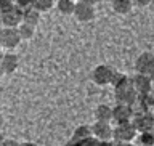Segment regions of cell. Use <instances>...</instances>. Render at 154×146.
Segmentation results:
<instances>
[{
    "mask_svg": "<svg viewBox=\"0 0 154 146\" xmlns=\"http://www.w3.org/2000/svg\"><path fill=\"white\" fill-rule=\"evenodd\" d=\"M56 8L61 14H74L75 2L74 0H58Z\"/></svg>",
    "mask_w": 154,
    "mask_h": 146,
    "instance_id": "d6986e66",
    "label": "cell"
},
{
    "mask_svg": "<svg viewBox=\"0 0 154 146\" xmlns=\"http://www.w3.org/2000/svg\"><path fill=\"white\" fill-rule=\"evenodd\" d=\"M2 129H3V116L0 114V132H2Z\"/></svg>",
    "mask_w": 154,
    "mask_h": 146,
    "instance_id": "1f68e13d",
    "label": "cell"
},
{
    "mask_svg": "<svg viewBox=\"0 0 154 146\" xmlns=\"http://www.w3.org/2000/svg\"><path fill=\"white\" fill-rule=\"evenodd\" d=\"M117 146H135L132 141H127V143H117Z\"/></svg>",
    "mask_w": 154,
    "mask_h": 146,
    "instance_id": "f546056e",
    "label": "cell"
},
{
    "mask_svg": "<svg viewBox=\"0 0 154 146\" xmlns=\"http://www.w3.org/2000/svg\"><path fill=\"white\" fill-rule=\"evenodd\" d=\"M90 137H93V133H91V127H88V125H79L72 133V140H75V141H82V140Z\"/></svg>",
    "mask_w": 154,
    "mask_h": 146,
    "instance_id": "ac0fdd59",
    "label": "cell"
},
{
    "mask_svg": "<svg viewBox=\"0 0 154 146\" xmlns=\"http://www.w3.org/2000/svg\"><path fill=\"white\" fill-rule=\"evenodd\" d=\"M114 92H116V101H117V103H122V104L132 106L138 98V93H137V90L133 89V85H127V87H124V89H117Z\"/></svg>",
    "mask_w": 154,
    "mask_h": 146,
    "instance_id": "8fae6325",
    "label": "cell"
},
{
    "mask_svg": "<svg viewBox=\"0 0 154 146\" xmlns=\"http://www.w3.org/2000/svg\"><path fill=\"white\" fill-rule=\"evenodd\" d=\"M112 132H114V129L111 127V122H100V120H96V122L91 125V133H93V137L96 140H100V141L112 140Z\"/></svg>",
    "mask_w": 154,
    "mask_h": 146,
    "instance_id": "30bf717a",
    "label": "cell"
},
{
    "mask_svg": "<svg viewBox=\"0 0 154 146\" xmlns=\"http://www.w3.org/2000/svg\"><path fill=\"white\" fill-rule=\"evenodd\" d=\"M0 64H2L5 74H13L19 66V60L14 53H5L2 60H0Z\"/></svg>",
    "mask_w": 154,
    "mask_h": 146,
    "instance_id": "7c38bea8",
    "label": "cell"
},
{
    "mask_svg": "<svg viewBox=\"0 0 154 146\" xmlns=\"http://www.w3.org/2000/svg\"><path fill=\"white\" fill-rule=\"evenodd\" d=\"M149 77H151V80H152V82H154V71H152V72H151V74H149Z\"/></svg>",
    "mask_w": 154,
    "mask_h": 146,
    "instance_id": "e575fe53",
    "label": "cell"
},
{
    "mask_svg": "<svg viewBox=\"0 0 154 146\" xmlns=\"http://www.w3.org/2000/svg\"><path fill=\"white\" fill-rule=\"evenodd\" d=\"M135 69L140 74H148V76L151 74L154 71V53H151V51L141 53L137 58V61H135Z\"/></svg>",
    "mask_w": 154,
    "mask_h": 146,
    "instance_id": "52a82bcc",
    "label": "cell"
},
{
    "mask_svg": "<svg viewBox=\"0 0 154 146\" xmlns=\"http://www.w3.org/2000/svg\"><path fill=\"white\" fill-rule=\"evenodd\" d=\"M100 146H117V141H112V140H106V141H100Z\"/></svg>",
    "mask_w": 154,
    "mask_h": 146,
    "instance_id": "484cf974",
    "label": "cell"
},
{
    "mask_svg": "<svg viewBox=\"0 0 154 146\" xmlns=\"http://www.w3.org/2000/svg\"><path fill=\"white\" fill-rule=\"evenodd\" d=\"M95 117L100 122H111L112 120V108L108 104H98L95 109Z\"/></svg>",
    "mask_w": 154,
    "mask_h": 146,
    "instance_id": "4fadbf2b",
    "label": "cell"
},
{
    "mask_svg": "<svg viewBox=\"0 0 154 146\" xmlns=\"http://www.w3.org/2000/svg\"><path fill=\"white\" fill-rule=\"evenodd\" d=\"M13 3L16 5L18 8H21V10H26L29 7H32V0H14Z\"/></svg>",
    "mask_w": 154,
    "mask_h": 146,
    "instance_id": "603a6c76",
    "label": "cell"
},
{
    "mask_svg": "<svg viewBox=\"0 0 154 146\" xmlns=\"http://www.w3.org/2000/svg\"><path fill=\"white\" fill-rule=\"evenodd\" d=\"M55 5V0H32V7L38 10L40 13H45V11H50Z\"/></svg>",
    "mask_w": 154,
    "mask_h": 146,
    "instance_id": "ffe728a7",
    "label": "cell"
},
{
    "mask_svg": "<svg viewBox=\"0 0 154 146\" xmlns=\"http://www.w3.org/2000/svg\"><path fill=\"white\" fill-rule=\"evenodd\" d=\"M3 141H5V135H3L2 132H0V146L3 144Z\"/></svg>",
    "mask_w": 154,
    "mask_h": 146,
    "instance_id": "4dcf8cb0",
    "label": "cell"
},
{
    "mask_svg": "<svg viewBox=\"0 0 154 146\" xmlns=\"http://www.w3.org/2000/svg\"><path fill=\"white\" fill-rule=\"evenodd\" d=\"M0 16L5 27H18L23 23V10L14 3H10L3 10H0Z\"/></svg>",
    "mask_w": 154,
    "mask_h": 146,
    "instance_id": "6da1fadb",
    "label": "cell"
},
{
    "mask_svg": "<svg viewBox=\"0 0 154 146\" xmlns=\"http://www.w3.org/2000/svg\"><path fill=\"white\" fill-rule=\"evenodd\" d=\"M114 69L111 66L108 64H100V66H96L93 72H91V77H93V82L96 85H100V87H103V85H108L111 84V80H112V77H114Z\"/></svg>",
    "mask_w": 154,
    "mask_h": 146,
    "instance_id": "5b68a950",
    "label": "cell"
},
{
    "mask_svg": "<svg viewBox=\"0 0 154 146\" xmlns=\"http://www.w3.org/2000/svg\"><path fill=\"white\" fill-rule=\"evenodd\" d=\"M79 146H100V140H96L95 137H90L79 141Z\"/></svg>",
    "mask_w": 154,
    "mask_h": 146,
    "instance_id": "7402d4cb",
    "label": "cell"
},
{
    "mask_svg": "<svg viewBox=\"0 0 154 146\" xmlns=\"http://www.w3.org/2000/svg\"><path fill=\"white\" fill-rule=\"evenodd\" d=\"M18 32H19V37H21V40H31L34 37V34H35V26H32V24H27V23H21L18 26Z\"/></svg>",
    "mask_w": 154,
    "mask_h": 146,
    "instance_id": "e0dca14e",
    "label": "cell"
},
{
    "mask_svg": "<svg viewBox=\"0 0 154 146\" xmlns=\"http://www.w3.org/2000/svg\"><path fill=\"white\" fill-rule=\"evenodd\" d=\"M111 85L114 87V90L124 89V87H127V85H132V79H130L128 76L122 74V72H117V71H116L112 80H111Z\"/></svg>",
    "mask_w": 154,
    "mask_h": 146,
    "instance_id": "2e32d148",
    "label": "cell"
},
{
    "mask_svg": "<svg viewBox=\"0 0 154 146\" xmlns=\"http://www.w3.org/2000/svg\"><path fill=\"white\" fill-rule=\"evenodd\" d=\"M74 16H75L77 21H80V23H88L95 18V7L79 0V2L75 3V8H74Z\"/></svg>",
    "mask_w": 154,
    "mask_h": 146,
    "instance_id": "9c48e42d",
    "label": "cell"
},
{
    "mask_svg": "<svg viewBox=\"0 0 154 146\" xmlns=\"http://www.w3.org/2000/svg\"><path fill=\"white\" fill-rule=\"evenodd\" d=\"M23 21L27 24H32V26H37L38 21H40V11L35 10L34 7L23 10Z\"/></svg>",
    "mask_w": 154,
    "mask_h": 146,
    "instance_id": "5bb4252c",
    "label": "cell"
},
{
    "mask_svg": "<svg viewBox=\"0 0 154 146\" xmlns=\"http://www.w3.org/2000/svg\"><path fill=\"white\" fill-rule=\"evenodd\" d=\"M21 42V37H19L18 27H2L0 29V47L7 48V50H11V48H16Z\"/></svg>",
    "mask_w": 154,
    "mask_h": 146,
    "instance_id": "3957f363",
    "label": "cell"
},
{
    "mask_svg": "<svg viewBox=\"0 0 154 146\" xmlns=\"http://www.w3.org/2000/svg\"><path fill=\"white\" fill-rule=\"evenodd\" d=\"M3 55H5V53H3V48L0 47V60H2V56H3Z\"/></svg>",
    "mask_w": 154,
    "mask_h": 146,
    "instance_id": "836d02e7",
    "label": "cell"
},
{
    "mask_svg": "<svg viewBox=\"0 0 154 146\" xmlns=\"http://www.w3.org/2000/svg\"><path fill=\"white\" fill-rule=\"evenodd\" d=\"M112 10L117 14H127L132 11L133 8V2L132 0H112Z\"/></svg>",
    "mask_w": 154,
    "mask_h": 146,
    "instance_id": "9a60e30c",
    "label": "cell"
},
{
    "mask_svg": "<svg viewBox=\"0 0 154 146\" xmlns=\"http://www.w3.org/2000/svg\"><path fill=\"white\" fill-rule=\"evenodd\" d=\"M5 74V71H3V67H2V64H0V77H2Z\"/></svg>",
    "mask_w": 154,
    "mask_h": 146,
    "instance_id": "d6a6232c",
    "label": "cell"
},
{
    "mask_svg": "<svg viewBox=\"0 0 154 146\" xmlns=\"http://www.w3.org/2000/svg\"><path fill=\"white\" fill-rule=\"evenodd\" d=\"M132 124L135 125V129H137L140 133L146 132V130H151V129H154V114L151 113V109L143 111V113H135L133 119H132Z\"/></svg>",
    "mask_w": 154,
    "mask_h": 146,
    "instance_id": "277c9868",
    "label": "cell"
},
{
    "mask_svg": "<svg viewBox=\"0 0 154 146\" xmlns=\"http://www.w3.org/2000/svg\"><path fill=\"white\" fill-rule=\"evenodd\" d=\"M64 146H79V141H75V140H72V138H71L69 141H67V143L64 144Z\"/></svg>",
    "mask_w": 154,
    "mask_h": 146,
    "instance_id": "4316f807",
    "label": "cell"
},
{
    "mask_svg": "<svg viewBox=\"0 0 154 146\" xmlns=\"http://www.w3.org/2000/svg\"><path fill=\"white\" fill-rule=\"evenodd\" d=\"M80 2H85V3H88V5H96V2H98V0H80Z\"/></svg>",
    "mask_w": 154,
    "mask_h": 146,
    "instance_id": "f1b7e54d",
    "label": "cell"
},
{
    "mask_svg": "<svg viewBox=\"0 0 154 146\" xmlns=\"http://www.w3.org/2000/svg\"><path fill=\"white\" fill-rule=\"evenodd\" d=\"M132 85H133V89L137 90L138 95H146L152 90L154 82L151 80V77L148 74H140V72H137V76L132 79Z\"/></svg>",
    "mask_w": 154,
    "mask_h": 146,
    "instance_id": "ba28073f",
    "label": "cell"
},
{
    "mask_svg": "<svg viewBox=\"0 0 154 146\" xmlns=\"http://www.w3.org/2000/svg\"><path fill=\"white\" fill-rule=\"evenodd\" d=\"M133 108L128 104L117 103L112 108V120L116 124H125V122H132L133 119Z\"/></svg>",
    "mask_w": 154,
    "mask_h": 146,
    "instance_id": "8992f818",
    "label": "cell"
},
{
    "mask_svg": "<svg viewBox=\"0 0 154 146\" xmlns=\"http://www.w3.org/2000/svg\"><path fill=\"white\" fill-rule=\"evenodd\" d=\"M2 146H19V143L16 141V140H13V138H5V141Z\"/></svg>",
    "mask_w": 154,
    "mask_h": 146,
    "instance_id": "d4e9b609",
    "label": "cell"
},
{
    "mask_svg": "<svg viewBox=\"0 0 154 146\" xmlns=\"http://www.w3.org/2000/svg\"><path fill=\"white\" fill-rule=\"evenodd\" d=\"M140 143H141V146H154V129L141 132V135H140Z\"/></svg>",
    "mask_w": 154,
    "mask_h": 146,
    "instance_id": "44dd1931",
    "label": "cell"
},
{
    "mask_svg": "<svg viewBox=\"0 0 154 146\" xmlns=\"http://www.w3.org/2000/svg\"><path fill=\"white\" fill-rule=\"evenodd\" d=\"M138 130L135 129V125L132 122H125V124H117V127L112 132V140L117 143H127L133 141V138L137 137Z\"/></svg>",
    "mask_w": 154,
    "mask_h": 146,
    "instance_id": "7a4b0ae2",
    "label": "cell"
},
{
    "mask_svg": "<svg viewBox=\"0 0 154 146\" xmlns=\"http://www.w3.org/2000/svg\"><path fill=\"white\" fill-rule=\"evenodd\" d=\"M19 146H37V144L32 141H24V143H19Z\"/></svg>",
    "mask_w": 154,
    "mask_h": 146,
    "instance_id": "83f0119b",
    "label": "cell"
},
{
    "mask_svg": "<svg viewBox=\"0 0 154 146\" xmlns=\"http://www.w3.org/2000/svg\"><path fill=\"white\" fill-rule=\"evenodd\" d=\"M133 2V5H137V7H148L149 5V2H151V0H132Z\"/></svg>",
    "mask_w": 154,
    "mask_h": 146,
    "instance_id": "cb8c5ba5",
    "label": "cell"
},
{
    "mask_svg": "<svg viewBox=\"0 0 154 146\" xmlns=\"http://www.w3.org/2000/svg\"><path fill=\"white\" fill-rule=\"evenodd\" d=\"M3 27V23H2V16H0V29Z\"/></svg>",
    "mask_w": 154,
    "mask_h": 146,
    "instance_id": "d590c367",
    "label": "cell"
},
{
    "mask_svg": "<svg viewBox=\"0 0 154 146\" xmlns=\"http://www.w3.org/2000/svg\"><path fill=\"white\" fill-rule=\"evenodd\" d=\"M104 2H112V0H104Z\"/></svg>",
    "mask_w": 154,
    "mask_h": 146,
    "instance_id": "8d00e7d4",
    "label": "cell"
}]
</instances>
